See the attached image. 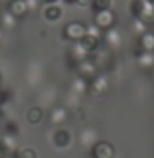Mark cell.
I'll list each match as a JSON object with an SVG mask.
<instances>
[{
  "mask_svg": "<svg viewBox=\"0 0 154 158\" xmlns=\"http://www.w3.org/2000/svg\"><path fill=\"white\" fill-rule=\"evenodd\" d=\"M86 34V26L80 22H71L63 28V37L71 42H79Z\"/></svg>",
  "mask_w": 154,
  "mask_h": 158,
  "instance_id": "obj_1",
  "label": "cell"
},
{
  "mask_svg": "<svg viewBox=\"0 0 154 158\" xmlns=\"http://www.w3.org/2000/svg\"><path fill=\"white\" fill-rule=\"evenodd\" d=\"M93 158H114V148L108 141H96L91 146Z\"/></svg>",
  "mask_w": 154,
  "mask_h": 158,
  "instance_id": "obj_2",
  "label": "cell"
},
{
  "mask_svg": "<svg viewBox=\"0 0 154 158\" xmlns=\"http://www.w3.org/2000/svg\"><path fill=\"white\" fill-rule=\"evenodd\" d=\"M77 71H79V75H80V78L83 80V81H86L88 85L96 78V64L91 61V60H83V61H80L79 63V66H77Z\"/></svg>",
  "mask_w": 154,
  "mask_h": 158,
  "instance_id": "obj_3",
  "label": "cell"
},
{
  "mask_svg": "<svg viewBox=\"0 0 154 158\" xmlns=\"http://www.w3.org/2000/svg\"><path fill=\"white\" fill-rule=\"evenodd\" d=\"M114 23V14L111 9L105 11H97L94 14V25L100 29H109Z\"/></svg>",
  "mask_w": 154,
  "mask_h": 158,
  "instance_id": "obj_4",
  "label": "cell"
},
{
  "mask_svg": "<svg viewBox=\"0 0 154 158\" xmlns=\"http://www.w3.org/2000/svg\"><path fill=\"white\" fill-rule=\"evenodd\" d=\"M8 11H9L15 19H20V17L26 15V12L29 11V8H28V5H26L25 0H11Z\"/></svg>",
  "mask_w": 154,
  "mask_h": 158,
  "instance_id": "obj_5",
  "label": "cell"
},
{
  "mask_svg": "<svg viewBox=\"0 0 154 158\" xmlns=\"http://www.w3.org/2000/svg\"><path fill=\"white\" fill-rule=\"evenodd\" d=\"M85 51L88 54L94 52L97 48H99V43H100V40H99V37H96V35H91V34H85L79 42H77Z\"/></svg>",
  "mask_w": 154,
  "mask_h": 158,
  "instance_id": "obj_6",
  "label": "cell"
},
{
  "mask_svg": "<svg viewBox=\"0 0 154 158\" xmlns=\"http://www.w3.org/2000/svg\"><path fill=\"white\" fill-rule=\"evenodd\" d=\"M52 140H54V144L57 148H62L63 149V148H66V146L71 144V134L66 129H59V131L54 132Z\"/></svg>",
  "mask_w": 154,
  "mask_h": 158,
  "instance_id": "obj_7",
  "label": "cell"
},
{
  "mask_svg": "<svg viewBox=\"0 0 154 158\" xmlns=\"http://www.w3.org/2000/svg\"><path fill=\"white\" fill-rule=\"evenodd\" d=\"M43 17L48 20V22H55L62 17V8L57 5V3H52V5H46L45 9H43Z\"/></svg>",
  "mask_w": 154,
  "mask_h": 158,
  "instance_id": "obj_8",
  "label": "cell"
},
{
  "mask_svg": "<svg viewBox=\"0 0 154 158\" xmlns=\"http://www.w3.org/2000/svg\"><path fill=\"white\" fill-rule=\"evenodd\" d=\"M139 45L142 46L143 51H147V52H153L154 51V34H151V32H143V34L140 35V42H139Z\"/></svg>",
  "mask_w": 154,
  "mask_h": 158,
  "instance_id": "obj_9",
  "label": "cell"
},
{
  "mask_svg": "<svg viewBox=\"0 0 154 158\" xmlns=\"http://www.w3.org/2000/svg\"><path fill=\"white\" fill-rule=\"evenodd\" d=\"M42 118H43V112H42L40 107H31V109L26 112V120H28V123H31V124L40 123Z\"/></svg>",
  "mask_w": 154,
  "mask_h": 158,
  "instance_id": "obj_10",
  "label": "cell"
},
{
  "mask_svg": "<svg viewBox=\"0 0 154 158\" xmlns=\"http://www.w3.org/2000/svg\"><path fill=\"white\" fill-rule=\"evenodd\" d=\"M3 135L15 138L19 135V124L15 121H12V120H8L5 123V126H3Z\"/></svg>",
  "mask_w": 154,
  "mask_h": 158,
  "instance_id": "obj_11",
  "label": "cell"
},
{
  "mask_svg": "<svg viewBox=\"0 0 154 158\" xmlns=\"http://www.w3.org/2000/svg\"><path fill=\"white\" fill-rule=\"evenodd\" d=\"M145 3H147L145 0H131V3H130V12L133 14L134 19H139L140 17Z\"/></svg>",
  "mask_w": 154,
  "mask_h": 158,
  "instance_id": "obj_12",
  "label": "cell"
},
{
  "mask_svg": "<svg viewBox=\"0 0 154 158\" xmlns=\"http://www.w3.org/2000/svg\"><path fill=\"white\" fill-rule=\"evenodd\" d=\"M105 40H106V43H108L109 46H117V45H120V35H119V32L114 31V29H106V32H105Z\"/></svg>",
  "mask_w": 154,
  "mask_h": 158,
  "instance_id": "obj_13",
  "label": "cell"
},
{
  "mask_svg": "<svg viewBox=\"0 0 154 158\" xmlns=\"http://www.w3.org/2000/svg\"><path fill=\"white\" fill-rule=\"evenodd\" d=\"M90 85H91L93 91H94L97 95H99V94H103L105 89H106V81H105V78H102V77H96Z\"/></svg>",
  "mask_w": 154,
  "mask_h": 158,
  "instance_id": "obj_14",
  "label": "cell"
},
{
  "mask_svg": "<svg viewBox=\"0 0 154 158\" xmlns=\"http://www.w3.org/2000/svg\"><path fill=\"white\" fill-rule=\"evenodd\" d=\"M109 6H111V0H93L91 2V8H93L94 12L109 9Z\"/></svg>",
  "mask_w": 154,
  "mask_h": 158,
  "instance_id": "obj_15",
  "label": "cell"
},
{
  "mask_svg": "<svg viewBox=\"0 0 154 158\" xmlns=\"http://www.w3.org/2000/svg\"><path fill=\"white\" fill-rule=\"evenodd\" d=\"M80 141L83 143V144H94L96 143V134L91 131V129H86L82 135H80Z\"/></svg>",
  "mask_w": 154,
  "mask_h": 158,
  "instance_id": "obj_16",
  "label": "cell"
},
{
  "mask_svg": "<svg viewBox=\"0 0 154 158\" xmlns=\"http://www.w3.org/2000/svg\"><path fill=\"white\" fill-rule=\"evenodd\" d=\"M65 118H66V112H65V109L57 107V109L52 110V114H51V121L52 123H63Z\"/></svg>",
  "mask_w": 154,
  "mask_h": 158,
  "instance_id": "obj_17",
  "label": "cell"
},
{
  "mask_svg": "<svg viewBox=\"0 0 154 158\" xmlns=\"http://www.w3.org/2000/svg\"><path fill=\"white\" fill-rule=\"evenodd\" d=\"M2 23H3L5 26L11 28L12 25H15V17H14L9 11H5V12L2 14Z\"/></svg>",
  "mask_w": 154,
  "mask_h": 158,
  "instance_id": "obj_18",
  "label": "cell"
},
{
  "mask_svg": "<svg viewBox=\"0 0 154 158\" xmlns=\"http://www.w3.org/2000/svg\"><path fill=\"white\" fill-rule=\"evenodd\" d=\"M19 152H20V158H37L36 151L31 149V148H23V149H20Z\"/></svg>",
  "mask_w": 154,
  "mask_h": 158,
  "instance_id": "obj_19",
  "label": "cell"
},
{
  "mask_svg": "<svg viewBox=\"0 0 154 158\" xmlns=\"http://www.w3.org/2000/svg\"><path fill=\"white\" fill-rule=\"evenodd\" d=\"M145 26H147V25H145L142 20H137V19H136L134 23H133V28H134V31H136L137 34H143V32H147V31H145Z\"/></svg>",
  "mask_w": 154,
  "mask_h": 158,
  "instance_id": "obj_20",
  "label": "cell"
},
{
  "mask_svg": "<svg viewBox=\"0 0 154 158\" xmlns=\"http://www.w3.org/2000/svg\"><path fill=\"white\" fill-rule=\"evenodd\" d=\"M93 0H74V3H77L79 6H91Z\"/></svg>",
  "mask_w": 154,
  "mask_h": 158,
  "instance_id": "obj_21",
  "label": "cell"
},
{
  "mask_svg": "<svg viewBox=\"0 0 154 158\" xmlns=\"http://www.w3.org/2000/svg\"><path fill=\"white\" fill-rule=\"evenodd\" d=\"M6 157L8 158H20V152H19V149H12Z\"/></svg>",
  "mask_w": 154,
  "mask_h": 158,
  "instance_id": "obj_22",
  "label": "cell"
},
{
  "mask_svg": "<svg viewBox=\"0 0 154 158\" xmlns=\"http://www.w3.org/2000/svg\"><path fill=\"white\" fill-rule=\"evenodd\" d=\"M42 2H43L45 5H52V3H57L59 0H42Z\"/></svg>",
  "mask_w": 154,
  "mask_h": 158,
  "instance_id": "obj_23",
  "label": "cell"
},
{
  "mask_svg": "<svg viewBox=\"0 0 154 158\" xmlns=\"http://www.w3.org/2000/svg\"><path fill=\"white\" fill-rule=\"evenodd\" d=\"M65 3H74V0H63Z\"/></svg>",
  "mask_w": 154,
  "mask_h": 158,
  "instance_id": "obj_24",
  "label": "cell"
},
{
  "mask_svg": "<svg viewBox=\"0 0 154 158\" xmlns=\"http://www.w3.org/2000/svg\"><path fill=\"white\" fill-rule=\"evenodd\" d=\"M145 2H148V3H151V5L154 3V0H145Z\"/></svg>",
  "mask_w": 154,
  "mask_h": 158,
  "instance_id": "obj_25",
  "label": "cell"
},
{
  "mask_svg": "<svg viewBox=\"0 0 154 158\" xmlns=\"http://www.w3.org/2000/svg\"><path fill=\"white\" fill-rule=\"evenodd\" d=\"M0 81H2V74H0Z\"/></svg>",
  "mask_w": 154,
  "mask_h": 158,
  "instance_id": "obj_26",
  "label": "cell"
},
{
  "mask_svg": "<svg viewBox=\"0 0 154 158\" xmlns=\"http://www.w3.org/2000/svg\"><path fill=\"white\" fill-rule=\"evenodd\" d=\"M0 158H5V157H2V155H0Z\"/></svg>",
  "mask_w": 154,
  "mask_h": 158,
  "instance_id": "obj_27",
  "label": "cell"
},
{
  "mask_svg": "<svg viewBox=\"0 0 154 158\" xmlns=\"http://www.w3.org/2000/svg\"><path fill=\"white\" fill-rule=\"evenodd\" d=\"M153 6H154V3H153Z\"/></svg>",
  "mask_w": 154,
  "mask_h": 158,
  "instance_id": "obj_28",
  "label": "cell"
}]
</instances>
